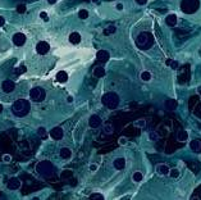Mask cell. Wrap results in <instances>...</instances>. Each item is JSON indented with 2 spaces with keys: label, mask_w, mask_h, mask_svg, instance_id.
<instances>
[{
  "label": "cell",
  "mask_w": 201,
  "mask_h": 200,
  "mask_svg": "<svg viewBox=\"0 0 201 200\" xmlns=\"http://www.w3.org/2000/svg\"><path fill=\"white\" fill-rule=\"evenodd\" d=\"M60 158H63V159H71V156H72V150L69 148H62L60 149Z\"/></svg>",
  "instance_id": "21"
},
{
  "label": "cell",
  "mask_w": 201,
  "mask_h": 200,
  "mask_svg": "<svg viewBox=\"0 0 201 200\" xmlns=\"http://www.w3.org/2000/svg\"><path fill=\"white\" fill-rule=\"evenodd\" d=\"M46 96V92L42 87L40 86H36L29 90V99L32 101H35V103H41V101H44Z\"/></svg>",
  "instance_id": "6"
},
{
  "label": "cell",
  "mask_w": 201,
  "mask_h": 200,
  "mask_svg": "<svg viewBox=\"0 0 201 200\" xmlns=\"http://www.w3.org/2000/svg\"><path fill=\"white\" fill-rule=\"evenodd\" d=\"M4 23H5V19H4V17L0 15V27H3Z\"/></svg>",
  "instance_id": "45"
},
{
  "label": "cell",
  "mask_w": 201,
  "mask_h": 200,
  "mask_svg": "<svg viewBox=\"0 0 201 200\" xmlns=\"http://www.w3.org/2000/svg\"><path fill=\"white\" fill-rule=\"evenodd\" d=\"M14 89H15V83L13 82L12 80H5L1 83V90L5 94H10L13 90H14Z\"/></svg>",
  "instance_id": "10"
},
{
  "label": "cell",
  "mask_w": 201,
  "mask_h": 200,
  "mask_svg": "<svg viewBox=\"0 0 201 200\" xmlns=\"http://www.w3.org/2000/svg\"><path fill=\"white\" fill-rule=\"evenodd\" d=\"M200 8V0H182L181 9L187 14H192Z\"/></svg>",
  "instance_id": "5"
},
{
  "label": "cell",
  "mask_w": 201,
  "mask_h": 200,
  "mask_svg": "<svg viewBox=\"0 0 201 200\" xmlns=\"http://www.w3.org/2000/svg\"><path fill=\"white\" fill-rule=\"evenodd\" d=\"M197 94H199V95H201V85H200V86H197Z\"/></svg>",
  "instance_id": "46"
},
{
  "label": "cell",
  "mask_w": 201,
  "mask_h": 200,
  "mask_svg": "<svg viewBox=\"0 0 201 200\" xmlns=\"http://www.w3.org/2000/svg\"><path fill=\"white\" fill-rule=\"evenodd\" d=\"M177 107H178V101L176 100V99H172V97H169V99H166L165 101H164V108L166 109V110H176L177 109Z\"/></svg>",
  "instance_id": "12"
},
{
  "label": "cell",
  "mask_w": 201,
  "mask_h": 200,
  "mask_svg": "<svg viewBox=\"0 0 201 200\" xmlns=\"http://www.w3.org/2000/svg\"><path fill=\"white\" fill-rule=\"evenodd\" d=\"M200 101H201V99H200Z\"/></svg>",
  "instance_id": "50"
},
{
  "label": "cell",
  "mask_w": 201,
  "mask_h": 200,
  "mask_svg": "<svg viewBox=\"0 0 201 200\" xmlns=\"http://www.w3.org/2000/svg\"><path fill=\"white\" fill-rule=\"evenodd\" d=\"M37 135L38 136H40V137L42 139V140H46V139H48L49 137V134L48 132H46V128H45V127H38V128H37Z\"/></svg>",
  "instance_id": "25"
},
{
  "label": "cell",
  "mask_w": 201,
  "mask_h": 200,
  "mask_svg": "<svg viewBox=\"0 0 201 200\" xmlns=\"http://www.w3.org/2000/svg\"><path fill=\"white\" fill-rule=\"evenodd\" d=\"M40 18L42 21H45V22H49V15H48L46 12H41V13H40Z\"/></svg>",
  "instance_id": "38"
},
{
  "label": "cell",
  "mask_w": 201,
  "mask_h": 200,
  "mask_svg": "<svg viewBox=\"0 0 201 200\" xmlns=\"http://www.w3.org/2000/svg\"><path fill=\"white\" fill-rule=\"evenodd\" d=\"M96 58L100 63H106L110 58V54H109V52H106V50H99V52L96 53Z\"/></svg>",
  "instance_id": "14"
},
{
  "label": "cell",
  "mask_w": 201,
  "mask_h": 200,
  "mask_svg": "<svg viewBox=\"0 0 201 200\" xmlns=\"http://www.w3.org/2000/svg\"><path fill=\"white\" fill-rule=\"evenodd\" d=\"M105 73H106V72H105V68H104V67L97 66V67L94 68V76H95V77H97V78L104 77Z\"/></svg>",
  "instance_id": "19"
},
{
  "label": "cell",
  "mask_w": 201,
  "mask_h": 200,
  "mask_svg": "<svg viewBox=\"0 0 201 200\" xmlns=\"http://www.w3.org/2000/svg\"><path fill=\"white\" fill-rule=\"evenodd\" d=\"M123 8H124V5H123L122 3H117V5H115V9L119 10V12H122V10H123Z\"/></svg>",
  "instance_id": "41"
},
{
  "label": "cell",
  "mask_w": 201,
  "mask_h": 200,
  "mask_svg": "<svg viewBox=\"0 0 201 200\" xmlns=\"http://www.w3.org/2000/svg\"><path fill=\"white\" fill-rule=\"evenodd\" d=\"M31 110V103L26 99H19L13 103L12 105V113L17 117H24L27 116Z\"/></svg>",
  "instance_id": "1"
},
{
  "label": "cell",
  "mask_w": 201,
  "mask_h": 200,
  "mask_svg": "<svg viewBox=\"0 0 201 200\" xmlns=\"http://www.w3.org/2000/svg\"><path fill=\"white\" fill-rule=\"evenodd\" d=\"M88 198H90V199H100V200H104V195L97 194V193H94V194L90 195Z\"/></svg>",
  "instance_id": "37"
},
{
  "label": "cell",
  "mask_w": 201,
  "mask_h": 200,
  "mask_svg": "<svg viewBox=\"0 0 201 200\" xmlns=\"http://www.w3.org/2000/svg\"><path fill=\"white\" fill-rule=\"evenodd\" d=\"M49 50H50V45H49V42H46V41H40L36 45V52H37V54H40V55L48 54Z\"/></svg>",
  "instance_id": "7"
},
{
  "label": "cell",
  "mask_w": 201,
  "mask_h": 200,
  "mask_svg": "<svg viewBox=\"0 0 201 200\" xmlns=\"http://www.w3.org/2000/svg\"><path fill=\"white\" fill-rule=\"evenodd\" d=\"M133 125H135V127H138V128H145V126H146V121L145 120H137Z\"/></svg>",
  "instance_id": "34"
},
{
  "label": "cell",
  "mask_w": 201,
  "mask_h": 200,
  "mask_svg": "<svg viewBox=\"0 0 201 200\" xmlns=\"http://www.w3.org/2000/svg\"><path fill=\"white\" fill-rule=\"evenodd\" d=\"M57 81L58 82H60V83H64V82H67L68 81V73L67 72H64V71H59L58 73H57Z\"/></svg>",
  "instance_id": "23"
},
{
  "label": "cell",
  "mask_w": 201,
  "mask_h": 200,
  "mask_svg": "<svg viewBox=\"0 0 201 200\" xmlns=\"http://www.w3.org/2000/svg\"><path fill=\"white\" fill-rule=\"evenodd\" d=\"M159 139H160V136H159L158 132H155V131L149 132V140H150V141H158Z\"/></svg>",
  "instance_id": "29"
},
{
  "label": "cell",
  "mask_w": 201,
  "mask_h": 200,
  "mask_svg": "<svg viewBox=\"0 0 201 200\" xmlns=\"http://www.w3.org/2000/svg\"><path fill=\"white\" fill-rule=\"evenodd\" d=\"M101 118L97 116V114H92V116H90L88 118V126L91 127V128H97V127L101 126Z\"/></svg>",
  "instance_id": "9"
},
{
  "label": "cell",
  "mask_w": 201,
  "mask_h": 200,
  "mask_svg": "<svg viewBox=\"0 0 201 200\" xmlns=\"http://www.w3.org/2000/svg\"><path fill=\"white\" fill-rule=\"evenodd\" d=\"M140 78L144 81V82H150L151 78H152V76L151 73L149 71H142L141 72V75H140Z\"/></svg>",
  "instance_id": "24"
},
{
  "label": "cell",
  "mask_w": 201,
  "mask_h": 200,
  "mask_svg": "<svg viewBox=\"0 0 201 200\" xmlns=\"http://www.w3.org/2000/svg\"><path fill=\"white\" fill-rule=\"evenodd\" d=\"M21 185H22V182L18 177H10L9 181H8V189L9 190H18Z\"/></svg>",
  "instance_id": "11"
},
{
  "label": "cell",
  "mask_w": 201,
  "mask_h": 200,
  "mask_svg": "<svg viewBox=\"0 0 201 200\" xmlns=\"http://www.w3.org/2000/svg\"><path fill=\"white\" fill-rule=\"evenodd\" d=\"M27 71V68H26V66H21V67H15L14 69H13V75H15V76H19V75H22L24 73V72Z\"/></svg>",
  "instance_id": "26"
},
{
  "label": "cell",
  "mask_w": 201,
  "mask_h": 200,
  "mask_svg": "<svg viewBox=\"0 0 201 200\" xmlns=\"http://www.w3.org/2000/svg\"><path fill=\"white\" fill-rule=\"evenodd\" d=\"M136 44L140 46V49H144V50L150 49L151 46L154 45V36H152V33L149 32V31L140 32L138 35H137V39H136Z\"/></svg>",
  "instance_id": "2"
},
{
  "label": "cell",
  "mask_w": 201,
  "mask_h": 200,
  "mask_svg": "<svg viewBox=\"0 0 201 200\" xmlns=\"http://www.w3.org/2000/svg\"><path fill=\"white\" fill-rule=\"evenodd\" d=\"M136 3L138 4V5H145V4H147L149 0H135Z\"/></svg>",
  "instance_id": "43"
},
{
  "label": "cell",
  "mask_w": 201,
  "mask_h": 200,
  "mask_svg": "<svg viewBox=\"0 0 201 200\" xmlns=\"http://www.w3.org/2000/svg\"><path fill=\"white\" fill-rule=\"evenodd\" d=\"M179 169L178 168H172V169H169V173H168V176L170 177V178H177V177H179Z\"/></svg>",
  "instance_id": "28"
},
{
  "label": "cell",
  "mask_w": 201,
  "mask_h": 200,
  "mask_svg": "<svg viewBox=\"0 0 201 200\" xmlns=\"http://www.w3.org/2000/svg\"><path fill=\"white\" fill-rule=\"evenodd\" d=\"M67 103H69V104L73 103V96H72V95L68 96V97H67Z\"/></svg>",
  "instance_id": "44"
},
{
  "label": "cell",
  "mask_w": 201,
  "mask_h": 200,
  "mask_svg": "<svg viewBox=\"0 0 201 200\" xmlns=\"http://www.w3.org/2000/svg\"><path fill=\"white\" fill-rule=\"evenodd\" d=\"M36 171L40 176L45 178H50L54 176V165L49 160H41L36 164Z\"/></svg>",
  "instance_id": "3"
},
{
  "label": "cell",
  "mask_w": 201,
  "mask_h": 200,
  "mask_svg": "<svg viewBox=\"0 0 201 200\" xmlns=\"http://www.w3.org/2000/svg\"><path fill=\"white\" fill-rule=\"evenodd\" d=\"M142 178H144V174L141 173V172H138V171L132 174V181H133V182H137V184L142 181Z\"/></svg>",
  "instance_id": "27"
},
{
  "label": "cell",
  "mask_w": 201,
  "mask_h": 200,
  "mask_svg": "<svg viewBox=\"0 0 201 200\" xmlns=\"http://www.w3.org/2000/svg\"><path fill=\"white\" fill-rule=\"evenodd\" d=\"M166 64L170 66V68H172L173 71L178 69V67H179V63H178V62H176V61H166Z\"/></svg>",
  "instance_id": "33"
},
{
  "label": "cell",
  "mask_w": 201,
  "mask_h": 200,
  "mask_svg": "<svg viewBox=\"0 0 201 200\" xmlns=\"http://www.w3.org/2000/svg\"><path fill=\"white\" fill-rule=\"evenodd\" d=\"M90 171H91V172H96L97 171V164H90Z\"/></svg>",
  "instance_id": "42"
},
{
  "label": "cell",
  "mask_w": 201,
  "mask_h": 200,
  "mask_svg": "<svg viewBox=\"0 0 201 200\" xmlns=\"http://www.w3.org/2000/svg\"><path fill=\"white\" fill-rule=\"evenodd\" d=\"M78 18L80 19H87L88 18V12L86 9H81L78 12Z\"/></svg>",
  "instance_id": "32"
},
{
  "label": "cell",
  "mask_w": 201,
  "mask_h": 200,
  "mask_svg": "<svg viewBox=\"0 0 201 200\" xmlns=\"http://www.w3.org/2000/svg\"><path fill=\"white\" fill-rule=\"evenodd\" d=\"M92 3H99V0H92Z\"/></svg>",
  "instance_id": "49"
},
{
  "label": "cell",
  "mask_w": 201,
  "mask_h": 200,
  "mask_svg": "<svg viewBox=\"0 0 201 200\" xmlns=\"http://www.w3.org/2000/svg\"><path fill=\"white\" fill-rule=\"evenodd\" d=\"M119 145H127V144H128V140H127V137H121V139H119Z\"/></svg>",
  "instance_id": "40"
},
{
  "label": "cell",
  "mask_w": 201,
  "mask_h": 200,
  "mask_svg": "<svg viewBox=\"0 0 201 200\" xmlns=\"http://www.w3.org/2000/svg\"><path fill=\"white\" fill-rule=\"evenodd\" d=\"M104 134L105 135H112L113 134V126L110 123H105L104 125Z\"/></svg>",
  "instance_id": "31"
},
{
  "label": "cell",
  "mask_w": 201,
  "mask_h": 200,
  "mask_svg": "<svg viewBox=\"0 0 201 200\" xmlns=\"http://www.w3.org/2000/svg\"><path fill=\"white\" fill-rule=\"evenodd\" d=\"M69 42L71 44H73V45L80 44L81 42V35L78 32H72L69 35Z\"/></svg>",
  "instance_id": "22"
},
{
  "label": "cell",
  "mask_w": 201,
  "mask_h": 200,
  "mask_svg": "<svg viewBox=\"0 0 201 200\" xmlns=\"http://www.w3.org/2000/svg\"><path fill=\"white\" fill-rule=\"evenodd\" d=\"M48 1H49L50 4H55V3H57V0H48Z\"/></svg>",
  "instance_id": "47"
},
{
  "label": "cell",
  "mask_w": 201,
  "mask_h": 200,
  "mask_svg": "<svg viewBox=\"0 0 201 200\" xmlns=\"http://www.w3.org/2000/svg\"><path fill=\"white\" fill-rule=\"evenodd\" d=\"M26 10H27V7H26V4H19V5L17 7V12H18L19 14L26 13Z\"/></svg>",
  "instance_id": "35"
},
{
  "label": "cell",
  "mask_w": 201,
  "mask_h": 200,
  "mask_svg": "<svg viewBox=\"0 0 201 200\" xmlns=\"http://www.w3.org/2000/svg\"><path fill=\"white\" fill-rule=\"evenodd\" d=\"M63 135H64V132H63L62 127H54V128L50 131V136L54 140H62L63 139Z\"/></svg>",
  "instance_id": "13"
},
{
  "label": "cell",
  "mask_w": 201,
  "mask_h": 200,
  "mask_svg": "<svg viewBox=\"0 0 201 200\" xmlns=\"http://www.w3.org/2000/svg\"><path fill=\"white\" fill-rule=\"evenodd\" d=\"M119 101H121V99H119V95H118L117 92H106L101 97L102 105L106 107L108 109H112V110L118 108Z\"/></svg>",
  "instance_id": "4"
},
{
  "label": "cell",
  "mask_w": 201,
  "mask_h": 200,
  "mask_svg": "<svg viewBox=\"0 0 201 200\" xmlns=\"http://www.w3.org/2000/svg\"><path fill=\"white\" fill-rule=\"evenodd\" d=\"M190 148H191L192 151L200 153L201 151V141H200V140H197V139L192 140V141L190 142Z\"/></svg>",
  "instance_id": "18"
},
{
  "label": "cell",
  "mask_w": 201,
  "mask_h": 200,
  "mask_svg": "<svg viewBox=\"0 0 201 200\" xmlns=\"http://www.w3.org/2000/svg\"><path fill=\"white\" fill-rule=\"evenodd\" d=\"M12 40H13V44H14L15 46H22V45H24V42H26V35L22 33V32H17V33L13 35Z\"/></svg>",
  "instance_id": "8"
},
{
  "label": "cell",
  "mask_w": 201,
  "mask_h": 200,
  "mask_svg": "<svg viewBox=\"0 0 201 200\" xmlns=\"http://www.w3.org/2000/svg\"><path fill=\"white\" fill-rule=\"evenodd\" d=\"M72 174H73V173H72V171H69V169H66V171L62 172L60 177H62V178H68V177H71Z\"/></svg>",
  "instance_id": "36"
},
{
  "label": "cell",
  "mask_w": 201,
  "mask_h": 200,
  "mask_svg": "<svg viewBox=\"0 0 201 200\" xmlns=\"http://www.w3.org/2000/svg\"><path fill=\"white\" fill-rule=\"evenodd\" d=\"M178 22V18H177V14H174V13H170L166 15V18H165V23L168 24L169 27H176V24Z\"/></svg>",
  "instance_id": "15"
},
{
  "label": "cell",
  "mask_w": 201,
  "mask_h": 200,
  "mask_svg": "<svg viewBox=\"0 0 201 200\" xmlns=\"http://www.w3.org/2000/svg\"><path fill=\"white\" fill-rule=\"evenodd\" d=\"M177 141L179 142H186L187 140H188V132H187L186 130H179L177 132Z\"/></svg>",
  "instance_id": "17"
},
{
  "label": "cell",
  "mask_w": 201,
  "mask_h": 200,
  "mask_svg": "<svg viewBox=\"0 0 201 200\" xmlns=\"http://www.w3.org/2000/svg\"><path fill=\"white\" fill-rule=\"evenodd\" d=\"M1 112H3V105L0 104V113H1Z\"/></svg>",
  "instance_id": "48"
},
{
  "label": "cell",
  "mask_w": 201,
  "mask_h": 200,
  "mask_svg": "<svg viewBox=\"0 0 201 200\" xmlns=\"http://www.w3.org/2000/svg\"><path fill=\"white\" fill-rule=\"evenodd\" d=\"M3 162H5V163H9V162H12V155L4 154V155H3Z\"/></svg>",
  "instance_id": "39"
},
{
  "label": "cell",
  "mask_w": 201,
  "mask_h": 200,
  "mask_svg": "<svg viewBox=\"0 0 201 200\" xmlns=\"http://www.w3.org/2000/svg\"><path fill=\"white\" fill-rule=\"evenodd\" d=\"M113 167H114L115 169H118V171H121V169H124V167H126V159H124V158H117V159H114Z\"/></svg>",
  "instance_id": "16"
},
{
  "label": "cell",
  "mask_w": 201,
  "mask_h": 200,
  "mask_svg": "<svg viewBox=\"0 0 201 200\" xmlns=\"http://www.w3.org/2000/svg\"><path fill=\"white\" fill-rule=\"evenodd\" d=\"M169 167L166 164H158L156 165V171L159 174H161V176H166V174L169 173Z\"/></svg>",
  "instance_id": "20"
},
{
  "label": "cell",
  "mask_w": 201,
  "mask_h": 200,
  "mask_svg": "<svg viewBox=\"0 0 201 200\" xmlns=\"http://www.w3.org/2000/svg\"><path fill=\"white\" fill-rule=\"evenodd\" d=\"M115 31H117V27L115 26H108L104 31H102V33H104V35H112V33H114Z\"/></svg>",
  "instance_id": "30"
}]
</instances>
